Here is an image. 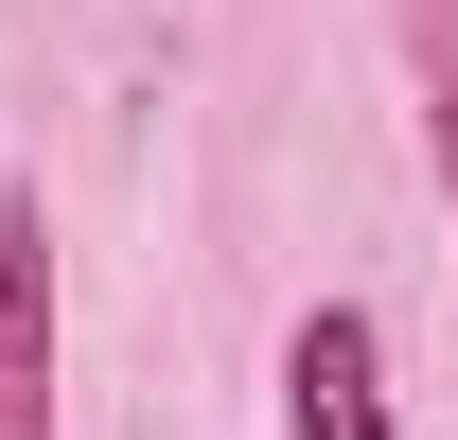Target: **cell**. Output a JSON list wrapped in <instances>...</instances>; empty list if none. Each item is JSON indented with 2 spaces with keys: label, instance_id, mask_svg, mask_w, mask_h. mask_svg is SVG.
<instances>
[{
  "label": "cell",
  "instance_id": "cell-1",
  "mask_svg": "<svg viewBox=\"0 0 458 440\" xmlns=\"http://www.w3.org/2000/svg\"><path fill=\"white\" fill-rule=\"evenodd\" d=\"M283 440H405L388 423V334H370V300H318V317L283 334Z\"/></svg>",
  "mask_w": 458,
  "mask_h": 440
},
{
  "label": "cell",
  "instance_id": "cell-2",
  "mask_svg": "<svg viewBox=\"0 0 458 440\" xmlns=\"http://www.w3.org/2000/svg\"><path fill=\"white\" fill-rule=\"evenodd\" d=\"M0 440H54V212L0 194Z\"/></svg>",
  "mask_w": 458,
  "mask_h": 440
}]
</instances>
